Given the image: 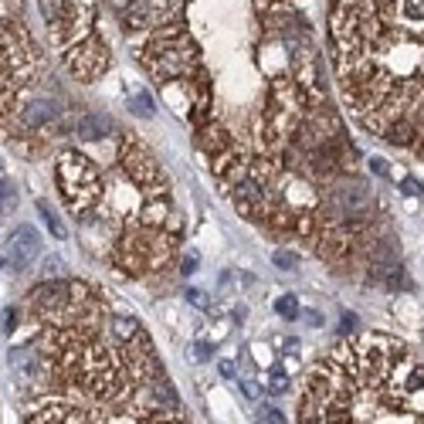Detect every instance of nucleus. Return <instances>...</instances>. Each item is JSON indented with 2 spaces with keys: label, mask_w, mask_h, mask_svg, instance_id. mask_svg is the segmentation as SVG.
I'll return each mask as SVG.
<instances>
[{
  "label": "nucleus",
  "mask_w": 424,
  "mask_h": 424,
  "mask_svg": "<svg viewBox=\"0 0 424 424\" xmlns=\"http://www.w3.org/2000/svg\"><path fill=\"white\" fill-rule=\"evenodd\" d=\"M139 61L150 75L166 85V81H191L197 78V48L187 35L180 31H170V35H160L156 41H150L143 51H139Z\"/></svg>",
  "instance_id": "nucleus-1"
},
{
  "label": "nucleus",
  "mask_w": 424,
  "mask_h": 424,
  "mask_svg": "<svg viewBox=\"0 0 424 424\" xmlns=\"http://www.w3.org/2000/svg\"><path fill=\"white\" fill-rule=\"evenodd\" d=\"M55 173H58V187H61L65 204L75 211L78 218H85L99 204V197H102V173H99V166L81 150H68V153L58 156Z\"/></svg>",
  "instance_id": "nucleus-2"
},
{
  "label": "nucleus",
  "mask_w": 424,
  "mask_h": 424,
  "mask_svg": "<svg viewBox=\"0 0 424 424\" xmlns=\"http://www.w3.org/2000/svg\"><path fill=\"white\" fill-rule=\"evenodd\" d=\"M65 65L78 81H95L109 68V48L102 38H85L75 41L68 51H65Z\"/></svg>",
  "instance_id": "nucleus-3"
},
{
  "label": "nucleus",
  "mask_w": 424,
  "mask_h": 424,
  "mask_svg": "<svg viewBox=\"0 0 424 424\" xmlns=\"http://www.w3.org/2000/svg\"><path fill=\"white\" fill-rule=\"evenodd\" d=\"M41 255V234L35 224H17L3 241V255H0V269H17L24 271Z\"/></svg>",
  "instance_id": "nucleus-4"
},
{
  "label": "nucleus",
  "mask_w": 424,
  "mask_h": 424,
  "mask_svg": "<svg viewBox=\"0 0 424 424\" xmlns=\"http://www.w3.org/2000/svg\"><path fill=\"white\" fill-rule=\"evenodd\" d=\"M38 7L44 14V21H48L51 38L58 44H72V38H75V31H72V24H75L72 0H38Z\"/></svg>",
  "instance_id": "nucleus-5"
},
{
  "label": "nucleus",
  "mask_w": 424,
  "mask_h": 424,
  "mask_svg": "<svg viewBox=\"0 0 424 424\" xmlns=\"http://www.w3.org/2000/svg\"><path fill=\"white\" fill-rule=\"evenodd\" d=\"M173 3L170 0H143L136 7H129V14L122 17V28L126 31H143V28H153L160 21H166L163 14H170Z\"/></svg>",
  "instance_id": "nucleus-6"
},
{
  "label": "nucleus",
  "mask_w": 424,
  "mask_h": 424,
  "mask_svg": "<svg viewBox=\"0 0 424 424\" xmlns=\"http://www.w3.org/2000/svg\"><path fill=\"white\" fill-rule=\"evenodd\" d=\"M78 139H85V143H95V139H106L109 133H113V119L109 116H81L75 126Z\"/></svg>",
  "instance_id": "nucleus-7"
},
{
  "label": "nucleus",
  "mask_w": 424,
  "mask_h": 424,
  "mask_svg": "<svg viewBox=\"0 0 424 424\" xmlns=\"http://www.w3.org/2000/svg\"><path fill=\"white\" fill-rule=\"evenodd\" d=\"M384 136H387V143H394V146H418L421 129L411 119H397V122H390V129H387Z\"/></svg>",
  "instance_id": "nucleus-8"
},
{
  "label": "nucleus",
  "mask_w": 424,
  "mask_h": 424,
  "mask_svg": "<svg viewBox=\"0 0 424 424\" xmlns=\"http://www.w3.org/2000/svg\"><path fill=\"white\" fill-rule=\"evenodd\" d=\"M38 214H41V221H44V228H48V234L51 238H68V231H65V224H61V218L55 214V207L48 204V200H38Z\"/></svg>",
  "instance_id": "nucleus-9"
},
{
  "label": "nucleus",
  "mask_w": 424,
  "mask_h": 424,
  "mask_svg": "<svg viewBox=\"0 0 424 424\" xmlns=\"http://www.w3.org/2000/svg\"><path fill=\"white\" fill-rule=\"evenodd\" d=\"M401 10H404V21L424 28V0H401Z\"/></svg>",
  "instance_id": "nucleus-10"
},
{
  "label": "nucleus",
  "mask_w": 424,
  "mask_h": 424,
  "mask_svg": "<svg viewBox=\"0 0 424 424\" xmlns=\"http://www.w3.org/2000/svg\"><path fill=\"white\" fill-rule=\"evenodd\" d=\"M129 109H133V113H136V116H143V119H150L153 116V99H150V95H146V92H139V95H133V99H129Z\"/></svg>",
  "instance_id": "nucleus-11"
},
{
  "label": "nucleus",
  "mask_w": 424,
  "mask_h": 424,
  "mask_svg": "<svg viewBox=\"0 0 424 424\" xmlns=\"http://www.w3.org/2000/svg\"><path fill=\"white\" fill-rule=\"evenodd\" d=\"M275 312L278 316H285V319H299L302 312H299V302H296V296H282V299H275Z\"/></svg>",
  "instance_id": "nucleus-12"
},
{
  "label": "nucleus",
  "mask_w": 424,
  "mask_h": 424,
  "mask_svg": "<svg viewBox=\"0 0 424 424\" xmlns=\"http://www.w3.org/2000/svg\"><path fill=\"white\" fill-rule=\"evenodd\" d=\"M187 302L207 312V309H211V296H207V292H200V289H187Z\"/></svg>",
  "instance_id": "nucleus-13"
},
{
  "label": "nucleus",
  "mask_w": 424,
  "mask_h": 424,
  "mask_svg": "<svg viewBox=\"0 0 424 424\" xmlns=\"http://www.w3.org/2000/svg\"><path fill=\"white\" fill-rule=\"evenodd\" d=\"M14 197H17V193H14V187H10V184L0 177V211H7V207L14 204Z\"/></svg>",
  "instance_id": "nucleus-14"
},
{
  "label": "nucleus",
  "mask_w": 424,
  "mask_h": 424,
  "mask_svg": "<svg viewBox=\"0 0 424 424\" xmlns=\"http://www.w3.org/2000/svg\"><path fill=\"white\" fill-rule=\"evenodd\" d=\"M207 356H214V343L211 340H197L193 343V360H207Z\"/></svg>",
  "instance_id": "nucleus-15"
},
{
  "label": "nucleus",
  "mask_w": 424,
  "mask_h": 424,
  "mask_svg": "<svg viewBox=\"0 0 424 424\" xmlns=\"http://www.w3.org/2000/svg\"><path fill=\"white\" fill-rule=\"evenodd\" d=\"M17 316H21V312H17L14 306H7V309H3V333H7V336L14 333V319H17Z\"/></svg>",
  "instance_id": "nucleus-16"
},
{
  "label": "nucleus",
  "mask_w": 424,
  "mask_h": 424,
  "mask_svg": "<svg viewBox=\"0 0 424 424\" xmlns=\"http://www.w3.org/2000/svg\"><path fill=\"white\" fill-rule=\"evenodd\" d=\"M269 387L275 390V394H282V390H289V377L275 370V374H271V380H269Z\"/></svg>",
  "instance_id": "nucleus-17"
},
{
  "label": "nucleus",
  "mask_w": 424,
  "mask_h": 424,
  "mask_svg": "<svg viewBox=\"0 0 424 424\" xmlns=\"http://www.w3.org/2000/svg\"><path fill=\"white\" fill-rule=\"evenodd\" d=\"M275 265H278V269H296V258L285 255V251H275Z\"/></svg>",
  "instance_id": "nucleus-18"
},
{
  "label": "nucleus",
  "mask_w": 424,
  "mask_h": 424,
  "mask_svg": "<svg viewBox=\"0 0 424 424\" xmlns=\"http://www.w3.org/2000/svg\"><path fill=\"white\" fill-rule=\"evenodd\" d=\"M218 370H221V377H224V380H231L234 374H238V367H234L231 360H221V367H218Z\"/></svg>",
  "instance_id": "nucleus-19"
},
{
  "label": "nucleus",
  "mask_w": 424,
  "mask_h": 424,
  "mask_svg": "<svg viewBox=\"0 0 424 424\" xmlns=\"http://www.w3.org/2000/svg\"><path fill=\"white\" fill-rule=\"evenodd\" d=\"M370 170H374L377 177H387V173H390V166H387L384 160H370Z\"/></svg>",
  "instance_id": "nucleus-20"
},
{
  "label": "nucleus",
  "mask_w": 424,
  "mask_h": 424,
  "mask_svg": "<svg viewBox=\"0 0 424 424\" xmlns=\"http://www.w3.org/2000/svg\"><path fill=\"white\" fill-rule=\"evenodd\" d=\"M353 326H356V316H353V312H343V322H340V333H349Z\"/></svg>",
  "instance_id": "nucleus-21"
},
{
  "label": "nucleus",
  "mask_w": 424,
  "mask_h": 424,
  "mask_svg": "<svg viewBox=\"0 0 424 424\" xmlns=\"http://www.w3.org/2000/svg\"><path fill=\"white\" fill-rule=\"evenodd\" d=\"M302 316H306V322H309V326H322V316H319L316 309H309V312H302Z\"/></svg>",
  "instance_id": "nucleus-22"
},
{
  "label": "nucleus",
  "mask_w": 424,
  "mask_h": 424,
  "mask_svg": "<svg viewBox=\"0 0 424 424\" xmlns=\"http://www.w3.org/2000/svg\"><path fill=\"white\" fill-rule=\"evenodd\" d=\"M265 418H269L271 424H285V418H282L278 411H271V407H265Z\"/></svg>",
  "instance_id": "nucleus-23"
},
{
  "label": "nucleus",
  "mask_w": 424,
  "mask_h": 424,
  "mask_svg": "<svg viewBox=\"0 0 424 424\" xmlns=\"http://www.w3.org/2000/svg\"><path fill=\"white\" fill-rule=\"evenodd\" d=\"M401 191H404V193H411V197H414V193H421V187H418V184H411V180H404V184H401Z\"/></svg>",
  "instance_id": "nucleus-24"
},
{
  "label": "nucleus",
  "mask_w": 424,
  "mask_h": 424,
  "mask_svg": "<svg viewBox=\"0 0 424 424\" xmlns=\"http://www.w3.org/2000/svg\"><path fill=\"white\" fill-rule=\"evenodd\" d=\"M193 269H197V258H193V255H191V258H187V262H184V275H191Z\"/></svg>",
  "instance_id": "nucleus-25"
}]
</instances>
